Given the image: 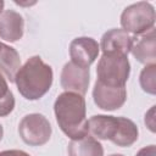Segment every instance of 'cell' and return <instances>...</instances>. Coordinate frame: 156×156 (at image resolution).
<instances>
[{"mask_svg": "<svg viewBox=\"0 0 156 156\" xmlns=\"http://www.w3.org/2000/svg\"><path fill=\"white\" fill-rule=\"evenodd\" d=\"M56 122L60 129L72 140L82 139L89 133L87 119V106L83 95L65 91L60 94L54 104Z\"/></svg>", "mask_w": 156, "mask_h": 156, "instance_id": "obj_1", "label": "cell"}, {"mask_svg": "<svg viewBox=\"0 0 156 156\" xmlns=\"http://www.w3.org/2000/svg\"><path fill=\"white\" fill-rule=\"evenodd\" d=\"M52 79V68L46 65L40 56L35 55L21 66L15 77V83L24 99L38 100L50 90Z\"/></svg>", "mask_w": 156, "mask_h": 156, "instance_id": "obj_2", "label": "cell"}, {"mask_svg": "<svg viewBox=\"0 0 156 156\" xmlns=\"http://www.w3.org/2000/svg\"><path fill=\"white\" fill-rule=\"evenodd\" d=\"M89 132L101 140H110L117 146L128 147L138 140L136 124L126 117L95 115L88 121Z\"/></svg>", "mask_w": 156, "mask_h": 156, "instance_id": "obj_3", "label": "cell"}, {"mask_svg": "<svg viewBox=\"0 0 156 156\" xmlns=\"http://www.w3.org/2000/svg\"><path fill=\"white\" fill-rule=\"evenodd\" d=\"M129 73L130 63L128 56L119 54H102L96 67V80L107 87H126Z\"/></svg>", "mask_w": 156, "mask_h": 156, "instance_id": "obj_4", "label": "cell"}, {"mask_svg": "<svg viewBox=\"0 0 156 156\" xmlns=\"http://www.w3.org/2000/svg\"><path fill=\"white\" fill-rule=\"evenodd\" d=\"M122 29L134 35H143L154 29L155 10L150 2L139 1L127 6L121 15Z\"/></svg>", "mask_w": 156, "mask_h": 156, "instance_id": "obj_5", "label": "cell"}, {"mask_svg": "<svg viewBox=\"0 0 156 156\" xmlns=\"http://www.w3.org/2000/svg\"><path fill=\"white\" fill-rule=\"evenodd\" d=\"M52 128L44 115L29 113L24 116L18 124L21 139L29 146H40L50 140Z\"/></svg>", "mask_w": 156, "mask_h": 156, "instance_id": "obj_6", "label": "cell"}, {"mask_svg": "<svg viewBox=\"0 0 156 156\" xmlns=\"http://www.w3.org/2000/svg\"><path fill=\"white\" fill-rule=\"evenodd\" d=\"M95 105L105 111H115L121 108L127 100L126 87H107L100 82H95L93 89Z\"/></svg>", "mask_w": 156, "mask_h": 156, "instance_id": "obj_7", "label": "cell"}, {"mask_svg": "<svg viewBox=\"0 0 156 156\" xmlns=\"http://www.w3.org/2000/svg\"><path fill=\"white\" fill-rule=\"evenodd\" d=\"M90 82V71L89 68H84L74 65L73 62H67L61 72V87L65 91L77 93L84 96L88 91Z\"/></svg>", "mask_w": 156, "mask_h": 156, "instance_id": "obj_8", "label": "cell"}, {"mask_svg": "<svg viewBox=\"0 0 156 156\" xmlns=\"http://www.w3.org/2000/svg\"><path fill=\"white\" fill-rule=\"evenodd\" d=\"M100 46L98 41L90 37H79L69 44L71 62L77 66L89 68V66L98 58Z\"/></svg>", "mask_w": 156, "mask_h": 156, "instance_id": "obj_9", "label": "cell"}, {"mask_svg": "<svg viewBox=\"0 0 156 156\" xmlns=\"http://www.w3.org/2000/svg\"><path fill=\"white\" fill-rule=\"evenodd\" d=\"M134 38L135 37L123 29L113 28L104 33L99 46L102 50V54H119L128 56L133 46Z\"/></svg>", "mask_w": 156, "mask_h": 156, "instance_id": "obj_10", "label": "cell"}, {"mask_svg": "<svg viewBox=\"0 0 156 156\" xmlns=\"http://www.w3.org/2000/svg\"><path fill=\"white\" fill-rule=\"evenodd\" d=\"M23 32L24 20L18 12L5 10L0 13V39L15 43L23 37Z\"/></svg>", "mask_w": 156, "mask_h": 156, "instance_id": "obj_11", "label": "cell"}, {"mask_svg": "<svg viewBox=\"0 0 156 156\" xmlns=\"http://www.w3.org/2000/svg\"><path fill=\"white\" fill-rule=\"evenodd\" d=\"M132 55L140 63L151 65L156 61V41H155V29L149 30L140 38H134L133 46L130 49Z\"/></svg>", "mask_w": 156, "mask_h": 156, "instance_id": "obj_12", "label": "cell"}, {"mask_svg": "<svg viewBox=\"0 0 156 156\" xmlns=\"http://www.w3.org/2000/svg\"><path fill=\"white\" fill-rule=\"evenodd\" d=\"M20 68H21V58L17 50L2 43L0 50V73L12 83L15 82V77Z\"/></svg>", "mask_w": 156, "mask_h": 156, "instance_id": "obj_13", "label": "cell"}, {"mask_svg": "<svg viewBox=\"0 0 156 156\" xmlns=\"http://www.w3.org/2000/svg\"><path fill=\"white\" fill-rule=\"evenodd\" d=\"M68 156H104L102 145L90 135L71 140L67 147Z\"/></svg>", "mask_w": 156, "mask_h": 156, "instance_id": "obj_14", "label": "cell"}, {"mask_svg": "<svg viewBox=\"0 0 156 156\" xmlns=\"http://www.w3.org/2000/svg\"><path fill=\"white\" fill-rule=\"evenodd\" d=\"M15 108V98L4 76L0 73V117H6Z\"/></svg>", "mask_w": 156, "mask_h": 156, "instance_id": "obj_15", "label": "cell"}, {"mask_svg": "<svg viewBox=\"0 0 156 156\" xmlns=\"http://www.w3.org/2000/svg\"><path fill=\"white\" fill-rule=\"evenodd\" d=\"M156 65L151 63V65H146L143 71L140 72V77H139V83L141 89L151 95L156 94Z\"/></svg>", "mask_w": 156, "mask_h": 156, "instance_id": "obj_16", "label": "cell"}, {"mask_svg": "<svg viewBox=\"0 0 156 156\" xmlns=\"http://www.w3.org/2000/svg\"><path fill=\"white\" fill-rule=\"evenodd\" d=\"M135 156H156V146L155 145H147V146L140 149Z\"/></svg>", "mask_w": 156, "mask_h": 156, "instance_id": "obj_17", "label": "cell"}, {"mask_svg": "<svg viewBox=\"0 0 156 156\" xmlns=\"http://www.w3.org/2000/svg\"><path fill=\"white\" fill-rule=\"evenodd\" d=\"M0 156H29V154L23 150H4L0 151Z\"/></svg>", "mask_w": 156, "mask_h": 156, "instance_id": "obj_18", "label": "cell"}, {"mask_svg": "<svg viewBox=\"0 0 156 156\" xmlns=\"http://www.w3.org/2000/svg\"><path fill=\"white\" fill-rule=\"evenodd\" d=\"M2 135H4V129H2V126L0 124V141L2 139Z\"/></svg>", "mask_w": 156, "mask_h": 156, "instance_id": "obj_19", "label": "cell"}, {"mask_svg": "<svg viewBox=\"0 0 156 156\" xmlns=\"http://www.w3.org/2000/svg\"><path fill=\"white\" fill-rule=\"evenodd\" d=\"M4 5H5V2L0 0V13H1V12H2V10H4Z\"/></svg>", "mask_w": 156, "mask_h": 156, "instance_id": "obj_20", "label": "cell"}, {"mask_svg": "<svg viewBox=\"0 0 156 156\" xmlns=\"http://www.w3.org/2000/svg\"><path fill=\"white\" fill-rule=\"evenodd\" d=\"M110 156H123V155H121V154H112V155H110Z\"/></svg>", "mask_w": 156, "mask_h": 156, "instance_id": "obj_21", "label": "cell"}, {"mask_svg": "<svg viewBox=\"0 0 156 156\" xmlns=\"http://www.w3.org/2000/svg\"><path fill=\"white\" fill-rule=\"evenodd\" d=\"M1 46H2V43L0 41V50H1Z\"/></svg>", "mask_w": 156, "mask_h": 156, "instance_id": "obj_22", "label": "cell"}]
</instances>
